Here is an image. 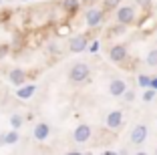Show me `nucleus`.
Returning <instances> with one entry per match:
<instances>
[{"label":"nucleus","mask_w":157,"mask_h":155,"mask_svg":"<svg viewBox=\"0 0 157 155\" xmlns=\"http://www.w3.org/2000/svg\"><path fill=\"white\" fill-rule=\"evenodd\" d=\"M91 77V68L87 63H75L69 71V81L73 85H81V83H87Z\"/></svg>","instance_id":"obj_1"},{"label":"nucleus","mask_w":157,"mask_h":155,"mask_svg":"<svg viewBox=\"0 0 157 155\" xmlns=\"http://www.w3.org/2000/svg\"><path fill=\"white\" fill-rule=\"evenodd\" d=\"M115 20L119 24H125V26H131V24L137 22V12H135L133 6H119L115 14Z\"/></svg>","instance_id":"obj_2"},{"label":"nucleus","mask_w":157,"mask_h":155,"mask_svg":"<svg viewBox=\"0 0 157 155\" xmlns=\"http://www.w3.org/2000/svg\"><path fill=\"white\" fill-rule=\"evenodd\" d=\"M105 18V8H89L85 12V24L89 28H97Z\"/></svg>","instance_id":"obj_3"},{"label":"nucleus","mask_w":157,"mask_h":155,"mask_svg":"<svg viewBox=\"0 0 157 155\" xmlns=\"http://www.w3.org/2000/svg\"><path fill=\"white\" fill-rule=\"evenodd\" d=\"M147 135H149V129H147V125H145V123H137L133 129H131L129 141L133 143V145H141V143H145Z\"/></svg>","instance_id":"obj_4"},{"label":"nucleus","mask_w":157,"mask_h":155,"mask_svg":"<svg viewBox=\"0 0 157 155\" xmlns=\"http://www.w3.org/2000/svg\"><path fill=\"white\" fill-rule=\"evenodd\" d=\"M127 56H129V50H127L125 45H113L111 48H109V59L115 64H123L125 60H127Z\"/></svg>","instance_id":"obj_5"},{"label":"nucleus","mask_w":157,"mask_h":155,"mask_svg":"<svg viewBox=\"0 0 157 155\" xmlns=\"http://www.w3.org/2000/svg\"><path fill=\"white\" fill-rule=\"evenodd\" d=\"M105 125L109 131H119L123 127V111L115 109V111H109L107 113V119H105Z\"/></svg>","instance_id":"obj_6"},{"label":"nucleus","mask_w":157,"mask_h":155,"mask_svg":"<svg viewBox=\"0 0 157 155\" xmlns=\"http://www.w3.org/2000/svg\"><path fill=\"white\" fill-rule=\"evenodd\" d=\"M91 135H93V129H91V125H87V123L77 125L75 131H73V139L77 143H87L89 139H91Z\"/></svg>","instance_id":"obj_7"},{"label":"nucleus","mask_w":157,"mask_h":155,"mask_svg":"<svg viewBox=\"0 0 157 155\" xmlns=\"http://www.w3.org/2000/svg\"><path fill=\"white\" fill-rule=\"evenodd\" d=\"M87 46H89L87 34H77V37H73L69 41V50L71 52H83V50H87Z\"/></svg>","instance_id":"obj_8"},{"label":"nucleus","mask_w":157,"mask_h":155,"mask_svg":"<svg viewBox=\"0 0 157 155\" xmlns=\"http://www.w3.org/2000/svg\"><path fill=\"white\" fill-rule=\"evenodd\" d=\"M26 79H28V73L24 68H12L8 73V81L12 83V85H16V87H24Z\"/></svg>","instance_id":"obj_9"},{"label":"nucleus","mask_w":157,"mask_h":155,"mask_svg":"<svg viewBox=\"0 0 157 155\" xmlns=\"http://www.w3.org/2000/svg\"><path fill=\"white\" fill-rule=\"evenodd\" d=\"M48 135H51V125H48V123H36V125H34L33 137L36 139V141H46Z\"/></svg>","instance_id":"obj_10"},{"label":"nucleus","mask_w":157,"mask_h":155,"mask_svg":"<svg viewBox=\"0 0 157 155\" xmlns=\"http://www.w3.org/2000/svg\"><path fill=\"white\" fill-rule=\"evenodd\" d=\"M125 91H127V85H125L123 79H113L109 83V95L111 97H123Z\"/></svg>","instance_id":"obj_11"},{"label":"nucleus","mask_w":157,"mask_h":155,"mask_svg":"<svg viewBox=\"0 0 157 155\" xmlns=\"http://www.w3.org/2000/svg\"><path fill=\"white\" fill-rule=\"evenodd\" d=\"M34 91H36V87H34V85H26V87H20L18 89L16 97H18V99H22V101H26V99H30V97H33Z\"/></svg>","instance_id":"obj_12"},{"label":"nucleus","mask_w":157,"mask_h":155,"mask_svg":"<svg viewBox=\"0 0 157 155\" xmlns=\"http://www.w3.org/2000/svg\"><path fill=\"white\" fill-rule=\"evenodd\" d=\"M78 2H81V0H63V6H65V10L69 14H73V12L78 10Z\"/></svg>","instance_id":"obj_13"},{"label":"nucleus","mask_w":157,"mask_h":155,"mask_svg":"<svg viewBox=\"0 0 157 155\" xmlns=\"http://www.w3.org/2000/svg\"><path fill=\"white\" fill-rule=\"evenodd\" d=\"M22 125H24V117H22V115L16 113V115H12V117H10V127H12V129H16V131H18Z\"/></svg>","instance_id":"obj_14"},{"label":"nucleus","mask_w":157,"mask_h":155,"mask_svg":"<svg viewBox=\"0 0 157 155\" xmlns=\"http://www.w3.org/2000/svg\"><path fill=\"white\" fill-rule=\"evenodd\" d=\"M145 64H149V67H157V48H151L147 52V56H145Z\"/></svg>","instance_id":"obj_15"},{"label":"nucleus","mask_w":157,"mask_h":155,"mask_svg":"<svg viewBox=\"0 0 157 155\" xmlns=\"http://www.w3.org/2000/svg\"><path fill=\"white\" fill-rule=\"evenodd\" d=\"M151 79L149 75H139L137 77V83H139V87H143V89H151Z\"/></svg>","instance_id":"obj_16"},{"label":"nucleus","mask_w":157,"mask_h":155,"mask_svg":"<svg viewBox=\"0 0 157 155\" xmlns=\"http://www.w3.org/2000/svg\"><path fill=\"white\" fill-rule=\"evenodd\" d=\"M16 141H18V131H16V129L6 133V145H14Z\"/></svg>","instance_id":"obj_17"},{"label":"nucleus","mask_w":157,"mask_h":155,"mask_svg":"<svg viewBox=\"0 0 157 155\" xmlns=\"http://www.w3.org/2000/svg\"><path fill=\"white\" fill-rule=\"evenodd\" d=\"M121 4V0H103V8L105 10H117Z\"/></svg>","instance_id":"obj_18"},{"label":"nucleus","mask_w":157,"mask_h":155,"mask_svg":"<svg viewBox=\"0 0 157 155\" xmlns=\"http://www.w3.org/2000/svg\"><path fill=\"white\" fill-rule=\"evenodd\" d=\"M155 95H157L155 89H145V93H143V101H147V103H149V101L155 99Z\"/></svg>","instance_id":"obj_19"},{"label":"nucleus","mask_w":157,"mask_h":155,"mask_svg":"<svg viewBox=\"0 0 157 155\" xmlns=\"http://www.w3.org/2000/svg\"><path fill=\"white\" fill-rule=\"evenodd\" d=\"M123 99L127 101V103H133V101H135V91L127 89V91H125V95H123Z\"/></svg>","instance_id":"obj_20"},{"label":"nucleus","mask_w":157,"mask_h":155,"mask_svg":"<svg viewBox=\"0 0 157 155\" xmlns=\"http://www.w3.org/2000/svg\"><path fill=\"white\" fill-rule=\"evenodd\" d=\"M125 28H127L125 24H119V22H117V26H113V28H111V34H123Z\"/></svg>","instance_id":"obj_21"},{"label":"nucleus","mask_w":157,"mask_h":155,"mask_svg":"<svg viewBox=\"0 0 157 155\" xmlns=\"http://www.w3.org/2000/svg\"><path fill=\"white\" fill-rule=\"evenodd\" d=\"M135 2H137V4L141 6L143 10H149V8H151V2H153V0H135Z\"/></svg>","instance_id":"obj_22"},{"label":"nucleus","mask_w":157,"mask_h":155,"mask_svg":"<svg viewBox=\"0 0 157 155\" xmlns=\"http://www.w3.org/2000/svg\"><path fill=\"white\" fill-rule=\"evenodd\" d=\"M8 50H10L8 45H0V59H4V56L8 55Z\"/></svg>","instance_id":"obj_23"},{"label":"nucleus","mask_w":157,"mask_h":155,"mask_svg":"<svg viewBox=\"0 0 157 155\" xmlns=\"http://www.w3.org/2000/svg\"><path fill=\"white\" fill-rule=\"evenodd\" d=\"M0 145H6V133H0Z\"/></svg>","instance_id":"obj_24"},{"label":"nucleus","mask_w":157,"mask_h":155,"mask_svg":"<svg viewBox=\"0 0 157 155\" xmlns=\"http://www.w3.org/2000/svg\"><path fill=\"white\" fill-rule=\"evenodd\" d=\"M151 89H155V91H157V77L151 79Z\"/></svg>","instance_id":"obj_25"},{"label":"nucleus","mask_w":157,"mask_h":155,"mask_svg":"<svg viewBox=\"0 0 157 155\" xmlns=\"http://www.w3.org/2000/svg\"><path fill=\"white\" fill-rule=\"evenodd\" d=\"M99 48V42H93V45H91V50H93V52H95V50H97Z\"/></svg>","instance_id":"obj_26"},{"label":"nucleus","mask_w":157,"mask_h":155,"mask_svg":"<svg viewBox=\"0 0 157 155\" xmlns=\"http://www.w3.org/2000/svg\"><path fill=\"white\" fill-rule=\"evenodd\" d=\"M103 155H119V153H115V151H105Z\"/></svg>","instance_id":"obj_27"},{"label":"nucleus","mask_w":157,"mask_h":155,"mask_svg":"<svg viewBox=\"0 0 157 155\" xmlns=\"http://www.w3.org/2000/svg\"><path fill=\"white\" fill-rule=\"evenodd\" d=\"M119 155H129V153H127V149H121V151H119Z\"/></svg>","instance_id":"obj_28"},{"label":"nucleus","mask_w":157,"mask_h":155,"mask_svg":"<svg viewBox=\"0 0 157 155\" xmlns=\"http://www.w3.org/2000/svg\"><path fill=\"white\" fill-rule=\"evenodd\" d=\"M135 155H149V153H145V151H137Z\"/></svg>","instance_id":"obj_29"},{"label":"nucleus","mask_w":157,"mask_h":155,"mask_svg":"<svg viewBox=\"0 0 157 155\" xmlns=\"http://www.w3.org/2000/svg\"><path fill=\"white\" fill-rule=\"evenodd\" d=\"M65 155H83V153H65Z\"/></svg>","instance_id":"obj_30"},{"label":"nucleus","mask_w":157,"mask_h":155,"mask_svg":"<svg viewBox=\"0 0 157 155\" xmlns=\"http://www.w3.org/2000/svg\"><path fill=\"white\" fill-rule=\"evenodd\" d=\"M155 155H157V149H155Z\"/></svg>","instance_id":"obj_31"}]
</instances>
